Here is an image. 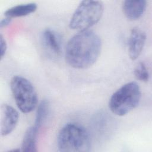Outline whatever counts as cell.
Returning a JSON list of instances; mask_svg holds the SVG:
<instances>
[{
    "label": "cell",
    "instance_id": "ba28073f",
    "mask_svg": "<svg viewBox=\"0 0 152 152\" xmlns=\"http://www.w3.org/2000/svg\"><path fill=\"white\" fill-rule=\"evenodd\" d=\"M147 7L144 0H126L122 3V11L125 16L129 20H137L144 14Z\"/></svg>",
    "mask_w": 152,
    "mask_h": 152
},
{
    "label": "cell",
    "instance_id": "5b68a950",
    "mask_svg": "<svg viewBox=\"0 0 152 152\" xmlns=\"http://www.w3.org/2000/svg\"><path fill=\"white\" fill-rule=\"evenodd\" d=\"M10 87L15 104L21 112L28 113L36 107L37 94L28 80L20 75H15L11 80Z\"/></svg>",
    "mask_w": 152,
    "mask_h": 152
},
{
    "label": "cell",
    "instance_id": "9c48e42d",
    "mask_svg": "<svg viewBox=\"0 0 152 152\" xmlns=\"http://www.w3.org/2000/svg\"><path fill=\"white\" fill-rule=\"evenodd\" d=\"M42 42L44 46L52 53L59 55L61 52L60 40L56 33L49 28L45 30L42 33Z\"/></svg>",
    "mask_w": 152,
    "mask_h": 152
},
{
    "label": "cell",
    "instance_id": "7a4b0ae2",
    "mask_svg": "<svg viewBox=\"0 0 152 152\" xmlns=\"http://www.w3.org/2000/svg\"><path fill=\"white\" fill-rule=\"evenodd\" d=\"M58 147L62 152H88L91 143L87 129L78 123H68L59 132Z\"/></svg>",
    "mask_w": 152,
    "mask_h": 152
},
{
    "label": "cell",
    "instance_id": "4fadbf2b",
    "mask_svg": "<svg viewBox=\"0 0 152 152\" xmlns=\"http://www.w3.org/2000/svg\"><path fill=\"white\" fill-rule=\"evenodd\" d=\"M135 78L141 81L147 82L149 80L150 74L145 64L143 62H140L134 69Z\"/></svg>",
    "mask_w": 152,
    "mask_h": 152
},
{
    "label": "cell",
    "instance_id": "8fae6325",
    "mask_svg": "<svg viewBox=\"0 0 152 152\" xmlns=\"http://www.w3.org/2000/svg\"><path fill=\"white\" fill-rule=\"evenodd\" d=\"M39 129L34 125L28 128L26 131L21 144V151L26 152H36L37 150V137Z\"/></svg>",
    "mask_w": 152,
    "mask_h": 152
},
{
    "label": "cell",
    "instance_id": "7c38bea8",
    "mask_svg": "<svg viewBox=\"0 0 152 152\" xmlns=\"http://www.w3.org/2000/svg\"><path fill=\"white\" fill-rule=\"evenodd\" d=\"M49 102L46 100H42L38 105L36 110L34 125V126L38 129H39L46 120L49 113Z\"/></svg>",
    "mask_w": 152,
    "mask_h": 152
},
{
    "label": "cell",
    "instance_id": "3957f363",
    "mask_svg": "<svg viewBox=\"0 0 152 152\" xmlns=\"http://www.w3.org/2000/svg\"><path fill=\"white\" fill-rule=\"evenodd\" d=\"M141 97V89L135 82H129L121 87L111 96L109 102L110 111L117 116H124L135 109Z\"/></svg>",
    "mask_w": 152,
    "mask_h": 152
},
{
    "label": "cell",
    "instance_id": "30bf717a",
    "mask_svg": "<svg viewBox=\"0 0 152 152\" xmlns=\"http://www.w3.org/2000/svg\"><path fill=\"white\" fill-rule=\"evenodd\" d=\"M37 8V4L34 2L20 4L8 8L4 12V15L11 19L12 18L24 17L36 11Z\"/></svg>",
    "mask_w": 152,
    "mask_h": 152
},
{
    "label": "cell",
    "instance_id": "277c9868",
    "mask_svg": "<svg viewBox=\"0 0 152 152\" xmlns=\"http://www.w3.org/2000/svg\"><path fill=\"white\" fill-rule=\"evenodd\" d=\"M103 11L104 6L101 1H83L74 12L69 27L78 31L87 30L99 21Z\"/></svg>",
    "mask_w": 152,
    "mask_h": 152
},
{
    "label": "cell",
    "instance_id": "8992f818",
    "mask_svg": "<svg viewBox=\"0 0 152 152\" xmlns=\"http://www.w3.org/2000/svg\"><path fill=\"white\" fill-rule=\"evenodd\" d=\"M19 119L18 111L12 106L4 104L1 107V134L2 137L11 133L16 127Z\"/></svg>",
    "mask_w": 152,
    "mask_h": 152
},
{
    "label": "cell",
    "instance_id": "6da1fadb",
    "mask_svg": "<svg viewBox=\"0 0 152 152\" xmlns=\"http://www.w3.org/2000/svg\"><path fill=\"white\" fill-rule=\"evenodd\" d=\"M102 49L99 36L91 30L78 31L68 42L65 49L66 62L76 69H86L97 60Z\"/></svg>",
    "mask_w": 152,
    "mask_h": 152
},
{
    "label": "cell",
    "instance_id": "5bb4252c",
    "mask_svg": "<svg viewBox=\"0 0 152 152\" xmlns=\"http://www.w3.org/2000/svg\"><path fill=\"white\" fill-rule=\"evenodd\" d=\"M7 49V44L5 39L2 34L0 35V53H1V59L4 57Z\"/></svg>",
    "mask_w": 152,
    "mask_h": 152
},
{
    "label": "cell",
    "instance_id": "9a60e30c",
    "mask_svg": "<svg viewBox=\"0 0 152 152\" xmlns=\"http://www.w3.org/2000/svg\"><path fill=\"white\" fill-rule=\"evenodd\" d=\"M11 20H12L11 18H9V17H5V18H2L0 21V27L3 28L4 27H6L7 26H8V24H10L11 23Z\"/></svg>",
    "mask_w": 152,
    "mask_h": 152
},
{
    "label": "cell",
    "instance_id": "52a82bcc",
    "mask_svg": "<svg viewBox=\"0 0 152 152\" xmlns=\"http://www.w3.org/2000/svg\"><path fill=\"white\" fill-rule=\"evenodd\" d=\"M146 40L145 33L138 28H133L128 40V53L131 60H136L141 55Z\"/></svg>",
    "mask_w": 152,
    "mask_h": 152
}]
</instances>
